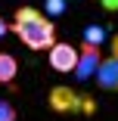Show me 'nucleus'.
Instances as JSON below:
<instances>
[{"instance_id": "6e6552de", "label": "nucleus", "mask_w": 118, "mask_h": 121, "mask_svg": "<svg viewBox=\"0 0 118 121\" xmlns=\"http://www.w3.org/2000/svg\"><path fill=\"white\" fill-rule=\"evenodd\" d=\"M103 37H106V31H103V28H96V25L84 31V40H87V43H100V47H103Z\"/></svg>"}, {"instance_id": "9d476101", "label": "nucleus", "mask_w": 118, "mask_h": 121, "mask_svg": "<svg viewBox=\"0 0 118 121\" xmlns=\"http://www.w3.org/2000/svg\"><path fill=\"white\" fill-rule=\"evenodd\" d=\"M106 13H118V0H100Z\"/></svg>"}, {"instance_id": "f03ea898", "label": "nucleus", "mask_w": 118, "mask_h": 121, "mask_svg": "<svg viewBox=\"0 0 118 121\" xmlns=\"http://www.w3.org/2000/svg\"><path fill=\"white\" fill-rule=\"evenodd\" d=\"M50 109L59 112V115H81V112H93V103H90V96L87 93H78L72 87H53L50 90Z\"/></svg>"}, {"instance_id": "1a4fd4ad", "label": "nucleus", "mask_w": 118, "mask_h": 121, "mask_svg": "<svg viewBox=\"0 0 118 121\" xmlns=\"http://www.w3.org/2000/svg\"><path fill=\"white\" fill-rule=\"evenodd\" d=\"M47 13L50 16H62L65 13V0H47Z\"/></svg>"}, {"instance_id": "f257e3e1", "label": "nucleus", "mask_w": 118, "mask_h": 121, "mask_svg": "<svg viewBox=\"0 0 118 121\" xmlns=\"http://www.w3.org/2000/svg\"><path fill=\"white\" fill-rule=\"evenodd\" d=\"M9 31L28 47V50H50V47L56 43V25L53 19L34 9V6H19L16 16H13V25Z\"/></svg>"}, {"instance_id": "9b49d317", "label": "nucleus", "mask_w": 118, "mask_h": 121, "mask_svg": "<svg viewBox=\"0 0 118 121\" xmlns=\"http://www.w3.org/2000/svg\"><path fill=\"white\" fill-rule=\"evenodd\" d=\"M6 31H9V22H6V19H3V16H0V37H3V34H6Z\"/></svg>"}, {"instance_id": "0eeeda50", "label": "nucleus", "mask_w": 118, "mask_h": 121, "mask_svg": "<svg viewBox=\"0 0 118 121\" xmlns=\"http://www.w3.org/2000/svg\"><path fill=\"white\" fill-rule=\"evenodd\" d=\"M19 115H16V106L9 103V99H0V121H16Z\"/></svg>"}, {"instance_id": "20e7f679", "label": "nucleus", "mask_w": 118, "mask_h": 121, "mask_svg": "<svg viewBox=\"0 0 118 121\" xmlns=\"http://www.w3.org/2000/svg\"><path fill=\"white\" fill-rule=\"evenodd\" d=\"M100 62H103V47H100V43H87V40H81V47H78V65H75L72 75H75L78 81H93Z\"/></svg>"}, {"instance_id": "39448f33", "label": "nucleus", "mask_w": 118, "mask_h": 121, "mask_svg": "<svg viewBox=\"0 0 118 121\" xmlns=\"http://www.w3.org/2000/svg\"><path fill=\"white\" fill-rule=\"evenodd\" d=\"M47 62H50V68L59 71V75H72L75 65H78V47L68 43V40H56L50 50H47Z\"/></svg>"}, {"instance_id": "423d86ee", "label": "nucleus", "mask_w": 118, "mask_h": 121, "mask_svg": "<svg viewBox=\"0 0 118 121\" xmlns=\"http://www.w3.org/2000/svg\"><path fill=\"white\" fill-rule=\"evenodd\" d=\"M16 78H19V59L0 50V84H13Z\"/></svg>"}, {"instance_id": "7ed1b4c3", "label": "nucleus", "mask_w": 118, "mask_h": 121, "mask_svg": "<svg viewBox=\"0 0 118 121\" xmlns=\"http://www.w3.org/2000/svg\"><path fill=\"white\" fill-rule=\"evenodd\" d=\"M93 81H96V87L103 93H118V31L112 34L109 40V56H103L96 75H93Z\"/></svg>"}]
</instances>
